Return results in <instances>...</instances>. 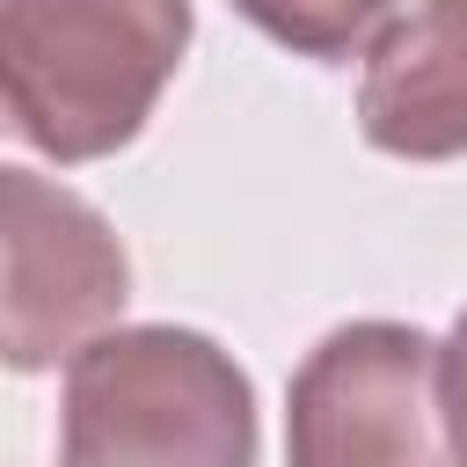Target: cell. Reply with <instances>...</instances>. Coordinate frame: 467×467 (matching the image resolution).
Returning <instances> with one entry per match:
<instances>
[{
  "mask_svg": "<svg viewBox=\"0 0 467 467\" xmlns=\"http://www.w3.org/2000/svg\"><path fill=\"white\" fill-rule=\"evenodd\" d=\"M190 0H0L7 131L58 168L131 146L190 51Z\"/></svg>",
  "mask_w": 467,
  "mask_h": 467,
  "instance_id": "cell-1",
  "label": "cell"
},
{
  "mask_svg": "<svg viewBox=\"0 0 467 467\" xmlns=\"http://www.w3.org/2000/svg\"><path fill=\"white\" fill-rule=\"evenodd\" d=\"M445 387H452V416H460V445H467V306L445 336Z\"/></svg>",
  "mask_w": 467,
  "mask_h": 467,
  "instance_id": "cell-7",
  "label": "cell"
},
{
  "mask_svg": "<svg viewBox=\"0 0 467 467\" xmlns=\"http://www.w3.org/2000/svg\"><path fill=\"white\" fill-rule=\"evenodd\" d=\"M358 131L394 161L467 153V0H409L365 51Z\"/></svg>",
  "mask_w": 467,
  "mask_h": 467,
  "instance_id": "cell-5",
  "label": "cell"
},
{
  "mask_svg": "<svg viewBox=\"0 0 467 467\" xmlns=\"http://www.w3.org/2000/svg\"><path fill=\"white\" fill-rule=\"evenodd\" d=\"M285 467H467L445 343L409 321L328 328L285 387Z\"/></svg>",
  "mask_w": 467,
  "mask_h": 467,
  "instance_id": "cell-3",
  "label": "cell"
},
{
  "mask_svg": "<svg viewBox=\"0 0 467 467\" xmlns=\"http://www.w3.org/2000/svg\"><path fill=\"white\" fill-rule=\"evenodd\" d=\"M226 7L292 58H321V66L372 51L379 29L394 22V0H226Z\"/></svg>",
  "mask_w": 467,
  "mask_h": 467,
  "instance_id": "cell-6",
  "label": "cell"
},
{
  "mask_svg": "<svg viewBox=\"0 0 467 467\" xmlns=\"http://www.w3.org/2000/svg\"><path fill=\"white\" fill-rule=\"evenodd\" d=\"M58 467H255V387L204 328L117 321L66 358Z\"/></svg>",
  "mask_w": 467,
  "mask_h": 467,
  "instance_id": "cell-2",
  "label": "cell"
},
{
  "mask_svg": "<svg viewBox=\"0 0 467 467\" xmlns=\"http://www.w3.org/2000/svg\"><path fill=\"white\" fill-rule=\"evenodd\" d=\"M0 204H7V365L44 372L95 336L117 328L131 299V263L109 219L36 175V168H0Z\"/></svg>",
  "mask_w": 467,
  "mask_h": 467,
  "instance_id": "cell-4",
  "label": "cell"
}]
</instances>
